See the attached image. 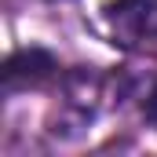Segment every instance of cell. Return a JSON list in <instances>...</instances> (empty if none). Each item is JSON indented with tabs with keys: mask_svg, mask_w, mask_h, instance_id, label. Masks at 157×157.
Returning <instances> with one entry per match:
<instances>
[{
	"mask_svg": "<svg viewBox=\"0 0 157 157\" xmlns=\"http://www.w3.org/2000/svg\"><path fill=\"white\" fill-rule=\"evenodd\" d=\"M106 11H110V26L128 44L157 37V0H117Z\"/></svg>",
	"mask_w": 157,
	"mask_h": 157,
	"instance_id": "6da1fadb",
	"label": "cell"
},
{
	"mask_svg": "<svg viewBox=\"0 0 157 157\" xmlns=\"http://www.w3.org/2000/svg\"><path fill=\"white\" fill-rule=\"evenodd\" d=\"M55 70V59L48 51H18L7 59L4 66V88H18V84H29V80H40Z\"/></svg>",
	"mask_w": 157,
	"mask_h": 157,
	"instance_id": "7a4b0ae2",
	"label": "cell"
},
{
	"mask_svg": "<svg viewBox=\"0 0 157 157\" xmlns=\"http://www.w3.org/2000/svg\"><path fill=\"white\" fill-rule=\"evenodd\" d=\"M146 117L157 124V84H154V91H150V99H146Z\"/></svg>",
	"mask_w": 157,
	"mask_h": 157,
	"instance_id": "3957f363",
	"label": "cell"
}]
</instances>
